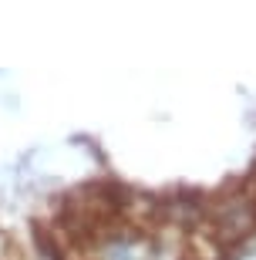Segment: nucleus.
Segmentation results:
<instances>
[{"instance_id": "f03ea898", "label": "nucleus", "mask_w": 256, "mask_h": 260, "mask_svg": "<svg viewBox=\"0 0 256 260\" xmlns=\"http://www.w3.org/2000/svg\"><path fill=\"white\" fill-rule=\"evenodd\" d=\"M7 253H10V250H7V240H4V237H0V260L7 257Z\"/></svg>"}, {"instance_id": "f257e3e1", "label": "nucleus", "mask_w": 256, "mask_h": 260, "mask_svg": "<svg viewBox=\"0 0 256 260\" xmlns=\"http://www.w3.org/2000/svg\"><path fill=\"white\" fill-rule=\"evenodd\" d=\"M209 226L216 230V237L223 243H233L239 237H246L249 230L256 226V203L253 196H226V200H219L209 213Z\"/></svg>"}]
</instances>
